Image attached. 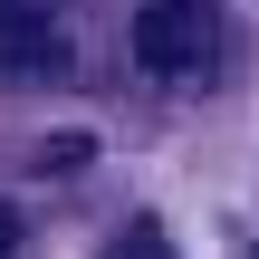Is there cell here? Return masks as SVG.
Instances as JSON below:
<instances>
[{
    "mask_svg": "<svg viewBox=\"0 0 259 259\" xmlns=\"http://www.w3.org/2000/svg\"><path fill=\"white\" fill-rule=\"evenodd\" d=\"M231 29H221V0H144L135 10V67H154L163 87H211Z\"/></svg>",
    "mask_w": 259,
    "mask_h": 259,
    "instance_id": "obj_1",
    "label": "cell"
},
{
    "mask_svg": "<svg viewBox=\"0 0 259 259\" xmlns=\"http://www.w3.org/2000/svg\"><path fill=\"white\" fill-rule=\"evenodd\" d=\"M67 67V29L38 0H0V77H58Z\"/></svg>",
    "mask_w": 259,
    "mask_h": 259,
    "instance_id": "obj_2",
    "label": "cell"
},
{
    "mask_svg": "<svg viewBox=\"0 0 259 259\" xmlns=\"http://www.w3.org/2000/svg\"><path fill=\"white\" fill-rule=\"evenodd\" d=\"M106 259H173V250H163V231H154V221H125V231L106 240Z\"/></svg>",
    "mask_w": 259,
    "mask_h": 259,
    "instance_id": "obj_3",
    "label": "cell"
},
{
    "mask_svg": "<svg viewBox=\"0 0 259 259\" xmlns=\"http://www.w3.org/2000/svg\"><path fill=\"white\" fill-rule=\"evenodd\" d=\"M0 259H10V240H0Z\"/></svg>",
    "mask_w": 259,
    "mask_h": 259,
    "instance_id": "obj_4",
    "label": "cell"
}]
</instances>
